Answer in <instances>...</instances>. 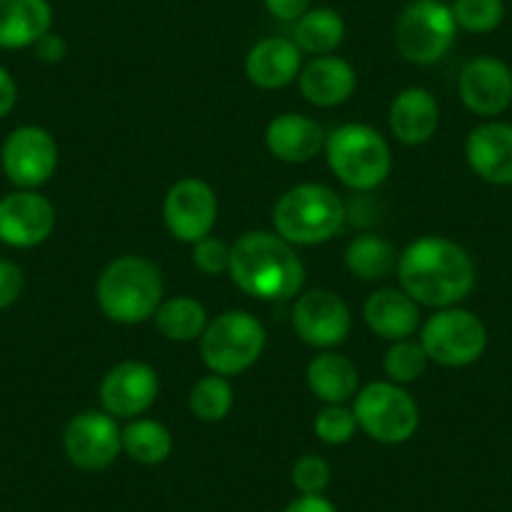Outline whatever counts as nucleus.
Instances as JSON below:
<instances>
[{
	"label": "nucleus",
	"instance_id": "nucleus-39",
	"mask_svg": "<svg viewBox=\"0 0 512 512\" xmlns=\"http://www.w3.org/2000/svg\"><path fill=\"white\" fill-rule=\"evenodd\" d=\"M284 512H337V507L324 495H302L289 502Z\"/></svg>",
	"mask_w": 512,
	"mask_h": 512
},
{
	"label": "nucleus",
	"instance_id": "nucleus-24",
	"mask_svg": "<svg viewBox=\"0 0 512 512\" xmlns=\"http://www.w3.org/2000/svg\"><path fill=\"white\" fill-rule=\"evenodd\" d=\"M307 384L324 405H347L359 392V372L349 357L324 349L307 364Z\"/></svg>",
	"mask_w": 512,
	"mask_h": 512
},
{
	"label": "nucleus",
	"instance_id": "nucleus-4",
	"mask_svg": "<svg viewBox=\"0 0 512 512\" xmlns=\"http://www.w3.org/2000/svg\"><path fill=\"white\" fill-rule=\"evenodd\" d=\"M274 231L292 246H317L342 234L347 206L324 184H297L279 196L272 211Z\"/></svg>",
	"mask_w": 512,
	"mask_h": 512
},
{
	"label": "nucleus",
	"instance_id": "nucleus-35",
	"mask_svg": "<svg viewBox=\"0 0 512 512\" xmlns=\"http://www.w3.org/2000/svg\"><path fill=\"white\" fill-rule=\"evenodd\" d=\"M26 274L11 259H0V309H8L21 299Z\"/></svg>",
	"mask_w": 512,
	"mask_h": 512
},
{
	"label": "nucleus",
	"instance_id": "nucleus-3",
	"mask_svg": "<svg viewBox=\"0 0 512 512\" xmlns=\"http://www.w3.org/2000/svg\"><path fill=\"white\" fill-rule=\"evenodd\" d=\"M96 302L111 322L144 324L164 302V277L151 259L139 254L116 256L96 282Z\"/></svg>",
	"mask_w": 512,
	"mask_h": 512
},
{
	"label": "nucleus",
	"instance_id": "nucleus-8",
	"mask_svg": "<svg viewBox=\"0 0 512 512\" xmlns=\"http://www.w3.org/2000/svg\"><path fill=\"white\" fill-rule=\"evenodd\" d=\"M457 38L452 8L442 0H415L400 13L395 26L397 53L415 66H432L450 53Z\"/></svg>",
	"mask_w": 512,
	"mask_h": 512
},
{
	"label": "nucleus",
	"instance_id": "nucleus-11",
	"mask_svg": "<svg viewBox=\"0 0 512 512\" xmlns=\"http://www.w3.org/2000/svg\"><path fill=\"white\" fill-rule=\"evenodd\" d=\"M219 219V196L204 179L186 176L164 196V224L181 244H196L214 231Z\"/></svg>",
	"mask_w": 512,
	"mask_h": 512
},
{
	"label": "nucleus",
	"instance_id": "nucleus-20",
	"mask_svg": "<svg viewBox=\"0 0 512 512\" xmlns=\"http://www.w3.org/2000/svg\"><path fill=\"white\" fill-rule=\"evenodd\" d=\"M362 317L367 327L387 342L415 337L417 329L422 327L420 304L395 287H382L369 294L362 307Z\"/></svg>",
	"mask_w": 512,
	"mask_h": 512
},
{
	"label": "nucleus",
	"instance_id": "nucleus-25",
	"mask_svg": "<svg viewBox=\"0 0 512 512\" xmlns=\"http://www.w3.org/2000/svg\"><path fill=\"white\" fill-rule=\"evenodd\" d=\"M395 246L384 236L377 234H359L354 236L344 251V264H347L349 274L362 282H382L397 272Z\"/></svg>",
	"mask_w": 512,
	"mask_h": 512
},
{
	"label": "nucleus",
	"instance_id": "nucleus-26",
	"mask_svg": "<svg viewBox=\"0 0 512 512\" xmlns=\"http://www.w3.org/2000/svg\"><path fill=\"white\" fill-rule=\"evenodd\" d=\"M344 18L339 16L334 8L319 6L309 8L297 23H294V38L299 51L309 53V56H329L337 51L344 41Z\"/></svg>",
	"mask_w": 512,
	"mask_h": 512
},
{
	"label": "nucleus",
	"instance_id": "nucleus-12",
	"mask_svg": "<svg viewBox=\"0 0 512 512\" xmlns=\"http://www.w3.org/2000/svg\"><path fill=\"white\" fill-rule=\"evenodd\" d=\"M292 327L304 344L314 349H334L352 332V312L337 292L309 289L294 299Z\"/></svg>",
	"mask_w": 512,
	"mask_h": 512
},
{
	"label": "nucleus",
	"instance_id": "nucleus-22",
	"mask_svg": "<svg viewBox=\"0 0 512 512\" xmlns=\"http://www.w3.org/2000/svg\"><path fill=\"white\" fill-rule=\"evenodd\" d=\"M440 103L427 88L410 86L390 103V131L400 144L422 146L437 134Z\"/></svg>",
	"mask_w": 512,
	"mask_h": 512
},
{
	"label": "nucleus",
	"instance_id": "nucleus-37",
	"mask_svg": "<svg viewBox=\"0 0 512 512\" xmlns=\"http://www.w3.org/2000/svg\"><path fill=\"white\" fill-rule=\"evenodd\" d=\"M269 16L282 23H297L312 8V0H264Z\"/></svg>",
	"mask_w": 512,
	"mask_h": 512
},
{
	"label": "nucleus",
	"instance_id": "nucleus-10",
	"mask_svg": "<svg viewBox=\"0 0 512 512\" xmlns=\"http://www.w3.org/2000/svg\"><path fill=\"white\" fill-rule=\"evenodd\" d=\"M0 166L16 189L38 191L56 176L58 144L43 126H21L11 131L3 149Z\"/></svg>",
	"mask_w": 512,
	"mask_h": 512
},
{
	"label": "nucleus",
	"instance_id": "nucleus-18",
	"mask_svg": "<svg viewBox=\"0 0 512 512\" xmlns=\"http://www.w3.org/2000/svg\"><path fill=\"white\" fill-rule=\"evenodd\" d=\"M327 134L314 118L304 113H282L272 118L264 131V144L269 154L284 164H309L324 151Z\"/></svg>",
	"mask_w": 512,
	"mask_h": 512
},
{
	"label": "nucleus",
	"instance_id": "nucleus-27",
	"mask_svg": "<svg viewBox=\"0 0 512 512\" xmlns=\"http://www.w3.org/2000/svg\"><path fill=\"white\" fill-rule=\"evenodd\" d=\"M121 445L131 460L154 467L169 460L174 452V437L164 422L136 417V420H128V425L121 430Z\"/></svg>",
	"mask_w": 512,
	"mask_h": 512
},
{
	"label": "nucleus",
	"instance_id": "nucleus-32",
	"mask_svg": "<svg viewBox=\"0 0 512 512\" xmlns=\"http://www.w3.org/2000/svg\"><path fill=\"white\" fill-rule=\"evenodd\" d=\"M357 430V417L347 405H324L314 417V435L324 445H347L357 435Z\"/></svg>",
	"mask_w": 512,
	"mask_h": 512
},
{
	"label": "nucleus",
	"instance_id": "nucleus-1",
	"mask_svg": "<svg viewBox=\"0 0 512 512\" xmlns=\"http://www.w3.org/2000/svg\"><path fill=\"white\" fill-rule=\"evenodd\" d=\"M397 279L402 292L420 307H457L470 297L477 269L465 246L445 236H422L412 241L397 259Z\"/></svg>",
	"mask_w": 512,
	"mask_h": 512
},
{
	"label": "nucleus",
	"instance_id": "nucleus-36",
	"mask_svg": "<svg viewBox=\"0 0 512 512\" xmlns=\"http://www.w3.org/2000/svg\"><path fill=\"white\" fill-rule=\"evenodd\" d=\"M33 51H36L38 61L48 63V66H56V63H61L63 58L68 56V43L61 33L48 31L46 36L38 38L36 46H33Z\"/></svg>",
	"mask_w": 512,
	"mask_h": 512
},
{
	"label": "nucleus",
	"instance_id": "nucleus-19",
	"mask_svg": "<svg viewBox=\"0 0 512 512\" xmlns=\"http://www.w3.org/2000/svg\"><path fill=\"white\" fill-rule=\"evenodd\" d=\"M297 81L304 101L317 108L342 106L357 91V73H354L352 63L334 53L314 56L312 61L304 63Z\"/></svg>",
	"mask_w": 512,
	"mask_h": 512
},
{
	"label": "nucleus",
	"instance_id": "nucleus-30",
	"mask_svg": "<svg viewBox=\"0 0 512 512\" xmlns=\"http://www.w3.org/2000/svg\"><path fill=\"white\" fill-rule=\"evenodd\" d=\"M427 357L425 347L420 344V339H400V342H390V349L384 352L382 367L387 379L395 384H412L425 374Z\"/></svg>",
	"mask_w": 512,
	"mask_h": 512
},
{
	"label": "nucleus",
	"instance_id": "nucleus-17",
	"mask_svg": "<svg viewBox=\"0 0 512 512\" xmlns=\"http://www.w3.org/2000/svg\"><path fill=\"white\" fill-rule=\"evenodd\" d=\"M304 58L292 38L269 36L256 41L244 58V73L249 83L262 91H279L294 83L302 73Z\"/></svg>",
	"mask_w": 512,
	"mask_h": 512
},
{
	"label": "nucleus",
	"instance_id": "nucleus-28",
	"mask_svg": "<svg viewBox=\"0 0 512 512\" xmlns=\"http://www.w3.org/2000/svg\"><path fill=\"white\" fill-rule=\"evenodd\" d=\"M154 322L169 342L186 344L201 339L206 324H209V314L199 299L179 294V297H169L161 302L154 314Z\"/></svg>",
	"mask_w": 512,
	"mask_h": 512
},
{
	"label": "nucleus",
	"instance_id": "nucleus-5",
	"mask_svg": "<svg viewBox=\"0 0 512 512\" xmlns=\"http://www.w3.org/2000/svg\"><path fill=\"white\" fill-rule=\"evenodd\" d=\"M324 154L332 174L352 191H374L392 171L387 139L367 123H344L324 141Z\"/></svg>",
	"mask_w": 512,
	"mask_h": 512
},
{
	"label": "nucleus",
	"instance_id": "nucleus-34",
	"mask_svg": "<svg viewBox=\"0 0 512 512\" xmlns=\"http://www.w3.org/2000/svg\"><path fill=\"white\" fill-rule=\"evenodd\" d=\"M191 262L206 277H219V274H229L231 262V246L226 241L216 239V236H204L201 241L191 244Z\"/></svg>",
	"mask_w": 512,
	"mask_h": 512
},
{
	"label": "nucleus",
	"instance_id": "nucleus-13",
	"mask_svg": "<svg viewBox=\"0 0 512 512\" xmlns=\"http://www.w3.org/2000/svg\"><path fill=\"white\" fill-rule=\"evenodd\" d=\"M63 450L78 470H106L123 452L121 427L108 412L86 410L68 420L63 430Z\"/></svg>",
	"mask_w": 512,
	"mask_h": 512
},
{
	"label": "nucleus",
	"instance_id": "nucleus-23",
	"mask_svg": "<svg viewBox=\"0 0 512 512\" xmlns=\"http://www.w3.org/2000/svg\"><path fill=\"white\" fill-rule=\"evenodd\" d=\"M53 26L48 0H0V48L21 51L33 48Z\"/></svg>",
	"mask_w": 512,
	"mask_h": 512
},
{
	"label": "nucleus",
	"instance_id": "nucleus-29",
	"mask_svg": "<svg viewBox=\"0 0 512 512\" xmlns=\"http://www.w3.org/2000/svg\"><path fill=\"white\" fill-rule=\"evenodd\" d=\"M231 407H234V387H231L229 377L211 372L191 387L189 410L196 420L214 425V422L229 417Z\"/></svg>",
	"mask_w": 512,
	"mask_h": 512
},
{
	"label": "nucleus",
	"instance_id": "nucleus-14",
	"mask_svg": "<svg viewBox=\"0 0 512 512\" xmlns=\"http://www.w3.org/2000/svg\"><path fill=\"white\" fill-rule=\"evenodd\" d=\"M161 382L151 364L139 359L118 362L106 372L98 387L103 412L116 420H136L154 407Z\"/></svg>",
	"mask_w": 512,
	"mask_h": 512
},
{
	"label": "nucleus",
	"instance_id": "nucleus-21",
	"mask_svg": "<svg viewBox=\"0 0 512 512\" xmlns=\"http://www.w3.org/2000/svg\"><path fill=\"white\" fill-rule=\"evenodd\" d=\"M465 156L482 181L495 186L512 184V126L482 123L467 136Z\"/></svg>",
	"mask_w": 512,
	"mask_h": 512
},
{
	"label": "nucleus",
	"instance_id": "nucleus-2",
	"mask_svg": "<svg viewBox=\"0 0 512 512\" xmlns=\"http://www.w3.org/2000/svg\"><path fill=\"white\" fill-rule=\"evenodd\" d=\"M229 277L262 302H292L302 294L307 269L294 246L277 231H246L231 244Z\"/></svg>",
	"mask_w": 512,
	"mask_h": 512
},
{
	"label": "nucleus",
	"instance_id": "nucleus-6",
	"mask_svg": "<svg viewBox=\"0 0 512 512\" xmlns=\"http://www.w3.org/2000/svg\"><path fill=\"white\" fill-rule=\"evenodd\" d=\"M267 347V329L251 312L229 309L209 319L199 339V352L209 372L236 377L254 367Z\"/></svg>",
	"mask_w": 512,
	"mask_h": 512
},
{
	"label": "nucleus",
	"instance_id": "nucleus-31",
	"mask_svg": "<svg viewBox=\"0 0 512 512\" xmlns=\"http://www.w3.org/2000/svg\"><path fill=\"white\" fill-rule=\"evenodd\" d=\"M452 16L457 28L467 33H492L505 18V3L502 0H455Z\"/></svg>",
	"mask_w": 512,
	"mask_h": 512
},
{
	"label": "nucleus",
	"instance_id": "nucleus-38",
	"mask_svg": "<svg viewBox=\"0 0 512 512\" xmlns=\"http://www.w3.org/2000/svg\"><path fill=\"white\" fill-rule=\"evenodd\" d=\"M18 103V83L11 76L8 68L0 66V118H6L8 113L16 108Z\"/></svg>",
	"mask_w": 512,
	"mask_h": 512
},
{
	"label": "nucleus",
	"instance_id": "nucleus-16",
	"mask_svg": "<svg viewBox=\"0 0 512 512\" xmlns=\"http://www.w3.org/2000/svg\"><path fill=\"white\" fill-rule=\"evenodd\" d=\"M462 103L475 116H497L512 103V71L500 58H472L457 81Z\"/></svg>",
	"mask_w": 512,
	"mask_h": 512
},
{
	"label": "nucleus",
	"instance_id": "nucleus-33",
	"mask_svg": "<svg viewBox=\"0 0 512 512\" xmlns=\"http://www.w3.org/2000/svg\"><path fill=\"white\" fill-rule=\"evenodd\" d=\"M332 480L329 462L319 455H302L292 465V482L302 495H324Z\"/></svg>",
	"mask_w": 512,
	"mask_h": 512
},
{
	"label": "nucleus",
	"instance_id": "nucleus-9",
	"mask_svg": "<svg viewBox=\"0 0 512 512\" xmlns=\"http://www.w3.org/2000/svg\"><path fill=\"white\" fill-rule=\"evenodd\" d=\"M420 344L430 362L452 369L470 367L485 354L487 329L482 319L467 309H437L420 327Z\"/></svg>",
	"mask_w": 512,
	"mask_h": 512
},
{
	"label": "nucleus",
	"instance_id": "nucleus-7",
	"mask_svg": "<svg viewBox=\"0 0 512 512\" xmlns=\"http://www.w3.org/2000/svg\"><path fill=\"white\" fill-rule=\"evenodd\" d=\"M352 410L359 430L379 445H402L412 440L420 427V407L415 397L390 379L359 387Z\"/></svg>",
	"mask_w": 512,
	"mask_h": 512
},
{
	"label": "nucleus",
	"instance_id": "nucleus-15",
	"mask_svg": "<svg viewBox=\"0 0 512 512\" xmlns=\"http://www.w3.org/2000/svg\"><path fill=\"white\" fill-rule=\"evenodd\" d=\"M56 229V206L38 191L16 189L0 199V241L11 249H33Z\"/></svg>",
	"mask_w": 512,
	"mask_h": 512
}]
</instances>
